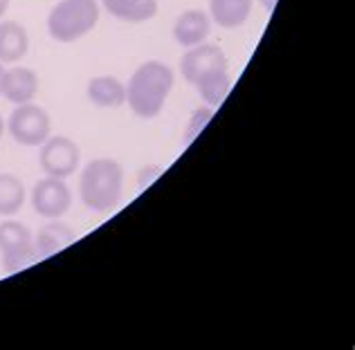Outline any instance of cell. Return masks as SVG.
Returning a JSON list of instances; mask_svg holds the SVG:
<instances>
[{"instance_id": "44dd1931", "label": "cell", "mask_w": 355, "mask_h": 350, "mask_svg": "<svg viewBox=\"0 0 355 350\" xmlns=\"http://www.w3.org/2000/svg\"><path fill=\"white\" fill-rule=\"evenodd\" d=\"M3 75H5V66L0 63V86H3Z\"/></svg>"}, {"instance_id": "ac0fdd59", "label": "cell", "mask_w": 355, "mask_h": 350, "mask_svg": "<svg viewBox=\"0 0 355 350\" xmlns=\"http://www.w3.org/2000/svg\"><path fill=\"white\" fill-rule=\"evenodd\" d=\"M211 115H214V108H198L196 113L191 115V122H189V126H187V135H184V146H189L196 137L200 135V131L205 126H207V122L211 119Z\"/></svg>"}, {"instance_id": "8fae6325", "label": "cell", "mask_w": 355, "mask_h": 350, "mask_svg": "<svg viewBox=\"0 0 355 350\" xmlns=\"http://www.w3.org/2000/svg\"><path fill=\"white\" fill-rule=\"evenodd\" d=\"M74 241H77V234L74 229L65 223H59L52 220V223H45L39 234L34 236V250H36V259L43 261V259H50V256L63 252L65 247H70Z\"/></svg>"}, {"instance_id": "e0dca14e", "label": "cell", "mask_w": 355, "mask_h": 350, "mask_svg": "<svg viewBox=\"0 0 355 350\" xmlns=\"http://www.w3.org/2000/svg\"><path fill=\"white\" fill-rule=\"evenodd\" d=\"M232 90V77L230 72H223V75H216L207 81H202V84L196 86V92L200 95V99L207 104L209 108H216L220 106L225 97L230 95Z\"/></svg>"}, {"instance_id": "7a4b0ae2", "label": "cell", "mask_w": 355, "mask_h": 350, "mask_svg": "<svg viewBox=\"0 0 355 350\" xmlns=\"http://www.w3.org/2000/svg\"><path fill=\"white\" fill-rule=\"evenodd\" d=\"M124 169L117 160L99 158L88 162L79 178L81 202L95 214H108L121 202Z\"/></svg>"}, {"instance_id": "3957f363", "label": "cell", "mask_w": 355, "mask_h": 350, "mask_svg": "<svg viewBox=\"0 0 355 350\" xmlns=\"http://www.w3.org/2000/svg\"><path fill=\"white\" fill-rule=\"evenodd\" d=\"M99 23L97 0H59L48 14V32L57 43H74Z\"/></svg>"}, {"instance_id": "30bf717a", "label": "cell", "mask_w": 355, "mask_h": 350, "mask_svg": "<svg viewBox=\"0 0 355 350\" xmlns=\"http://www.w3.org/2000/svg\"><path fill=\"white\" fill-rule=\"evenodd\" d=\"M39 92V77L32 68H23V66H14L5 70L3 75V86H0V95L7 101L21 106V104H30Z\"/></svg>"}, {"instance_id": "9c48e42d", "label": "cell", "mask_w": 355, "mask_h": 350, "mask_svg": "<svg viewBox=\"0 0 355 350\" xmlns=\"http://www.w3.org/2000/svg\"><path fill=\"white\" fill-rule=\"evenodd\" d=\"M211 32V18L202 9H187L173 23V39L180 48H193L207 41Z\"/></svg>"}, {"instance_id": "7402d4cb", "label": "cell", "mask_w": 355, "mask_h": 350, "mask_svg": "<svg viewBox=\"0 0 355 350\" xmlns=\"http://www.w3.org/2000/svg\"><path fill=\"white\" fill-rule=\"evenodd\" d=\"M3 133H5V122H3V117H0V137H3Z\"/></svg>"}, {"instance_id": "52a82bcc", "label": "cell", "mask_w": 355, "mask_h": 350, "mask_svg": "<svg viewBox=\"0 0 355 350\" xmlns=\"http://www.w3.org/2000/svg\"><path fill=\"white\" fill-rule=\"evenodd\" d=\"M39 162H41V169L45 171V175L65 180V178H70V175H74V171L79 169L81 151L70 137L50 135L48 140L41 144Z\"/></svg>"}, {"instance_id": "ffe728a7", "label": "cell", "mask_w": 355, "mask_h": 350, "mask_svg": "<svg viewBox=\"0 0 355 350\" xmlns=\"http://www.w3.org/2000/svg\"><path fill=\"white\" fill-rule=\"evenodd\" d=\"M7 9H9V0H0V21H3V18H5Z\"/></svg>"}, {"instance_id": "277c9868", "label": "cell", "mask_w": 355, "mask_h": 350, "mask_svg": "<svg viewBox=\"0 0 355 350\" xmlns=\"http://www.w3.org/2000/svg\"><path fill=\"white\" fill-rule=\"evenodd\" d=\"M36 259L34 236L18 220H5L0 223V263L7 274H16L32 265Z\"/></svg>"}, {"instance_id": "9a60e30c", "label": "cell", "mask_w": 355, "mask_h": 350, "mask_svg": "<svg viewBox=\"0 0 355 350\" xmlns=\"http://www.w3.org/2000/svg\"><path fill=\"white\" fill-rule=\"evenodd\" d=\"M110 16L124 23H144L157 14V0H99Z\"/></svg>"}, {"instance_id": "d6986e66", "label": "cell", "mask_w": 355, "mask_h": 350, "mask_svg": "<svg viewBox=\"0 0 355 350\" xmlns=\"http://www.w3.org/2000/svg\"><path fill=\"white\" fill-rule=\"evenodd\" d=\"M259 3H261V7L266 9V12H275V7H277L279 0H259Z\"/></svg>"}, {"instance_id": "5bb4252c", "label": "cell", "mask_w": 355, "mask_h": 350, "mask_svg": "<svg viewBox=\"0 0 355 350\" xmlns=\"http://www.w3.org/2000/svg\"><path fill=\"white\" fill-rule=\"evenodd\" d=\"M254 0H209V18L223 30H236L245 25Z\"/></svg>"}, {"instance_id": "7c38bea8", "label": "cell", "mask_w": 355, "mask_h": 350, "mask_svg": "<svg viewBox=\"0 0 355 350\" xmlns=\"http://www.w3.org/2000/svg\"><path fill=\"white\" fill-rule=\"evenodd\" d=\"M30 50V34L16 21H0V63L14 66Z\"/></svg>"}, {"instance_id": "4fadbf2b", "label": "cell", "mask_w": 355, "mask_h": 350, "mask_svg": "<svg viewBox=\"0 0 355 350\" xmlns=\"http://www.w3.org/2000/svg\"><path fill=\"white\" fill-rule=\"evenodd\" d=\"M86 95L99 108H119L126 104V86L117 77H92L88 81Z\"/></svg>"}, {"instance_id": "5b68a950", "label": "cell", "mask_w": 355, "mask_h": 350, "mask_svg": "<svg viewBox=\"0 0 355 350\" xmlns=\"http://www.w3.org/2000/svg\"><path fill=\"white\" fill-rule=\"evenodd\" d=\"M7 131L21 146H41L52 135V122L48 110L36 104L16 106L7 122Z\"/></svg>"}, {"instance_id": "8992f818", "label": "cell", "mask_w": 355, "mask_h": 350, "mask_svg": "<svg viewBox=\"0 0 355 350\" xmlns=\"http://www.w3.org/2000/svg\"><path fill=\"white\" fill-rule=\"evenodd\" d=\"M180 72L187 84L196 88L198 84H202V81L223 75V72H230V63H227L225 52H223L218 45L200 43L187 50V54L180 61Z\"/></svg>"}, {"instance_id": "ba28073f", "label": "cell", "mask_w": 355, "mask_h": 350, "mask_svg": "<svg viewBox=\"0 0 355 350\" xmlns=\"http://www.w3.org/2000/svg\"><path fill=\"white\" fill-rule=\"evenodd\" d=\"M72 205V191L61 178H43L32 189V207L45 220H57L68 214Z\"/></svg>"}, {"instance_id": "6da1fadb", "label": "cell", "mask_w": 355, "mask_h": 350, "mask_svg": "<svg viewBox=\"0 0 355 350\" xmlns=\"http://www.w3.org/2000/svg\"><path fill=\"white\" fill-rule=\"evenodd\" d=\"M173 88V70L162 61L142 63L126 86V101L139 119H155L162 113Z\"/></svg>"}, {"instance_id": "2e32d148", "label": "cell", "mask_w": 355, "mask_h": 350, "mask_svg": "<svg viewBox=\"0 0 355 350\" xmlns=\"http://www.w3.org/2000/svg\"><path fill=\"white\" fill-rule=\"evenodd\" d=\"M25 205V184L14 173H0V216H14Z\"/></svg>"}]
</instances>
